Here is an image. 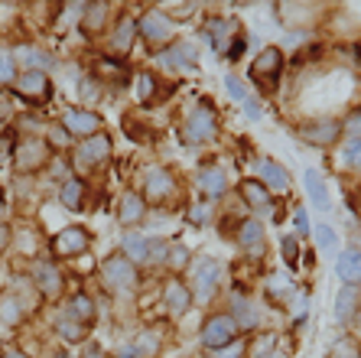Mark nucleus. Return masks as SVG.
Instances as JSON below:
<instances>
[{
    "mask_svg": "<svg viewBox=\"0 0 361 358\" xmlns=\"http://www.w3.org/2000/svg\"><path fill=\"white\" fill-rule=\"evenodd\" d=\"M121 358H140V352H137V345H124Z\"/></svg>",
    "mask_w": 361,
    "mask_h": 358,
    "instance_id": "8fccbe9b",
    "label": "nucleus"
},
{
    "mask_svg": "<svg viewBox=\"0 0 361 358\" xmlns=\"http://www.w3.org/2000/svg\"><path fill=\"white\" fill-rule=\"evenodd\" d=\"M68 141H72V137H68V131L62 127V124H52V127H49V143H52V147L66 150V143H68Z\"/></svg>",
    "mask_w": 361,
    "mask_h": 358,
    "instance_id": "4c0bfd02",
    "label": "nucleus"
},
{
    "mask_svg": "<svg viewBox=\"0 0 361 358\" xmlns=\"http://www.w3.org/2000/svg\"><path fill=\"white\" fill-rule=\"evenodd\" d=\"M143 189H147V199L150 202H163V199L176 196V176L170 170H147L143 176Z\"/></svg>",
    "mask_w": 361,
    "mask_h": 358,
    "instance_id": "9b49d317",
    "label": "nucleus"
},
{
    "mask_svg": "<svg viewBox=\"0 0 361 358\" xmlns=\"http://www.w3.org/2000/svg\"><path fill=\"white\" fill-rule=\"evenodd\" d=\"M121 222L124 225H137L143 215H147V202H143L137 192H124V199H121Z\"/></svg>",
    "mask_w": 361,
    "mask_h": 358,
    "instance_id": "412c9836",
    "label": "nucleus"
},
{
    "mask_svg": "<svg viewBox=\"0 0 361 358\" xmlns=\"http://www.w3.org/2000/svg\"><path fill=\"white\" fill-rule=\"evenodd\" d=\"M306 192H309V199H313V206L319 208V212H325V208H329V189H325L323 176H319L316 170L306 173Z\"/></svg>",
    "mask_w": 361,
    "mask_h": 358,
    "instance_id": "a878e982",
    "label": "nucleus"
},
{
    "mask_svg": "<svg viewBox=\"0 0 361 358\" xmlns=\"http://www.w3.org/2000/svg\"><path fill=\"white\" fill-rule=\"evenodd\" d=\"M13 88H17L27 101H46L49 94H52V85H49L46 72H20Z\"/></svg>",
    "mask_w": 361,
    "mask_h": 358,
    "instance_id": "9d476101",
    "label": "nucleus"
},
{
    "mask_svg": "<svg viewBox=\"0 0 361 358\" xmlns=\"http://www.w3.org/2000/svg\"><path fill=\"white\" fill-rule=\"evenodd\" d=\"M56 179H66L68 182V170H66V163L62 160H56Z\"/></svg>",
    "mask_w": 361,
    "mask_h": 358,
    "instance_id": "3c124183",
    "label": "nucleus"
},
{
    "mask_svg": "<svg viewBox=\"0 0 361 358\" xmlns=\"http://www.w3.org/2000/svg\"><path fill=\"white\" fill-rule=\"evenodd\" d=\"M133 33H137V23H133L131 17L117 20V29H115V36H111V49H115V56H124V52L131 49Z\"/></svg>",
    "mask_w": 361,
    "mask_h": 358,
    "instance_id": "b1692460",
    "label": "nucleus"
},
{
    "mask_svg": "<svg viewBox=\"0 0 361 358\" xmlns=\"http://www.w3.org/2000/svg\"><path fill=\"white\" fill-rule=\"evenodd\" d=\"M82 94H85V98H88V101H95V85H91V82H82Z\"/></svg>",
    "mask_w": 361,
    "mask_h": 358,
    "instance_id": "09e8293b",
    "label": "nucleus"
},
{
    "mask_svg": "<svg viewBox=\"0 0 361 358\" xmlns=\"http://www.w3.org/2000/svg\"><path fill=\"white\" fill-rule=\"evenodd\" d=\"M348 131H352V134H355V137H361V111H358V114H355L352 121H348Z\"/></svg>",
    "mask_w": 361,
    "mask_h": 358,
    "instance_id": "de8ad7c7",
    "label": "nucleus"
},
{
    "mask_svg": "<svg viewBox=\"0 0 361 358\" xmlns=\"http://www.w3.org/2000/svg\"><path fill=\"white\" fill-rule=\"evenodd\" d=\"M0 245H7V225H0Z\"/></svg>",
    "mask_w": 361,
    "mask_h": 358,
    "instance_id": "5fc2aeb1",
    "label": "nucleus"
},
{
    "mask_svg": "<svg viewBox=\"0 0 361 358\" xmlns=\"http://www.w3.org/2000/svg\"><path fill=\"white\" fill-rule=\"evenodd\" d=\"M199 186H202V192H205L209 199H219V196H225L228 179H225V173L221 170H215V166H205V170L199 173Z\"/></svg>",
    "mask_w": 361,
    "mask_h": 358,
    "instance_id": "aec40b11",
    "label": "nucleus"
},
{
    "mask_svg": "<svg viewBox=\"0 0 361 358\" xmlns=\"http://www.w3.org/2000/svg\"><path fill=\"white\" fill-rule=\"evenodd\" d=\"M238 322H235V316H225V313H219V316H209L205 320V326H202V342H205V349H221V345H228V342H235V336H238Z\"/></svg>",
    "mask_w": 361,
    "mask_h": 358,
    "instance_id": "7ed1b4c3",
    "label": "nucleus"
},
{
    "mask_svg": "<svg viewBox=\"0 0 361 358\" xmlns=\"http://www.w3.org/2000/svg\"><path fill=\"white\" fill-rule=\"evenodd\" d=\"M296 231H300V235H309V218H306L303 208H296Z\"/></svg>",
    "mask_w": 361,
    "mask_h": 358,
    "instance_id": "a18cd8bd",
    "label": "nucleus"
},
{
    "mask_svg": "<svg viewBox=\"0 0 361 358\" xmlns=\"http://www.w3.org/2000/svg\"><path fill=\"white\" fill-rule=\"evenodd\" d=\"M257 176H260V182L270 186V189H280V192L290 189V173H286L280 163H274V160H260V163H257Z\"/></svg>",
    "mask_w": 361,
    "mask_h": 358,
    "instance_id": "2eb2a0df",
    "label": "nucleus"
},
{
    "mask_svg": "<svg viewBox=\"0 0 361 358\" xmlns=\"http://www.w3.org/2000/svg\"><path fill=\"white\" fill-rule=\"evenodd\" d=\"M342 160L352 166V170H361V137H352V141L345 143L342 150Z\"/></svg>",
    "mask_w": 361,
    "mask_h": 358,
    "instance_id": "2f4dec72",
    "label": "nucleus"
},
{
    "mask_svg": "<svg viewBox=\"0 0 361 358\" xmlns=\"http://www.w3.org/2000/svg\"><path fill=\"white\" fill-rule=\"evenodd\" d=\"M228 46H231V49H228V59H235V62H238V59L244 56V39H241V36H238V39H231Z\"/></svg>",
    "mask_w": 361,
    "mask_h": 358,
    "instance_id": "c03bdc74",
    "label": "nucleus"
},
{
    "mask_svg": "<svg viewBox=\"0 0 361 358\" xmlns=\"http://www.w3.org/2000/svg\"><path fill=\"white\" fill-rule=\"evenodd\" d=\"M20 320H23V306L17 303V296H13V293H3V296H0V322L17 326Z\"/></svg>",
    "mask_w": 361,
    "mask_h": 358,
    "instance_id": "7c9ffc66",
    "label": "nucleus"
},
{
    "mask_svg": "<svg viewBox=\"0 0 361 358\" xmlns=\"http://www.w3.org/2000/svg\"><path fill=\"white\" fill-rule=\"evenodd\" d=\"M68 320H82V322H91L95 320V306L88 300L85 293H75L72 303H68Z\"/></svg>",
    "mask_w": 361,
    "mask_h": 358,
    "instance_id": "c756f323",
    "label": "nucleus"
},
{
    "mask_svg": "<svg viewBox=\"0 0 361 358\" xmlns=\"http://www.w3.org/2000/svg\"><path fill=\"white\" fill-rule=\"evenodd\" d=\"M280 72H283V52L277 46H267L251 66V78L264 88H274L280 82Z\"/></svg>",
    "mask_w": 361,
    "mask_h": 358,
    "instance_id": "20e7f679",
    "label": "nucleus"
},
{
    "mask_svg": "<svg viewBox=\"0 0 361 358\" xmlns=\"http://www.w3.org/2000/svg\"><path fill=\"white\" fill-rule=\"evenodd\" d=\"M215 134H219V117H215V111H212L209 104H199L186 117V124H182V141L186 143H205Z\"/></svg>",
    "mask_w": 361,
    "mask_h": 358,
    "instance_id": "f03ea898",
    "label": "nucleus"
},
{
    "mask_svg": "<svg viewBox=\"0 0 361 358\" xmlns=\"http://www.w3.org/2000/svg\"><path fill=\"white\" fill-rule=\"evenodd\" d=\"M352 208H355V212H358V215H361V189H358V192H355V196H352Z\"/></svg>",
    "mask_w": 361,
    "mask_h": 358,
    "instance_id": "864d4df0",
    "label": "nucleus"
},
{
    "mask_svg": "<svg viewBox=\"0 0 361 358\" xmlns=\"http://www.w3.org/2000/svg\"><path fill=\"white\" fill-rule=\"evenodd\" d=\"M219 271L221 267L215 261H202L199 273H196V290H199L202 300H209L212 293H215V280H219Z\"/></svg>",
    "mask_w": 361,
    "mask_h": 358,
    "instance_id": "5701e85b",
    "label": "nucleus"
},
{
    "mask_svg": "<svg viewBox=\"0 0 361 358\" xmlns=\"http://www.w3.org/2000/svg\"><path fill=\"white\" fill-rule=\"evenodd\" d=\"M0 134H3V114H0Z\"/></svg>",
    "mask_w": 361,
    "mask_h": 358,
    "instance_id": "13d9d810",
    "label": "nucleus"
},
{
    "mask_svg": "<svg viewBox=\"0 0 361 358\" xmlns=\"http://www.w3.org/2000/svg\"><path fill=\"white\" fill-rule=\"evenodd\" d=\"M358 59H361V49H358Z\"/></svg>",
    "mask_w": 361,
    "mask_h": 358,
    "instance_id": "bf43d9fd",
    "label": "nucleus"
},
{
    "mask_svg": "<svg viewBox=\"0 0 361 358\" xmlns=\"http://www.w3.org/2000/svg\"><path fill=\"white\" fill-rule=\"evenodd\" d=\"M17 82V66L10 52H0V85H13Z\"/></svg>",
    "mask_w": 361,
    "mask_h": 358,
    "instance_id": "473e14b6",
    "label": "nucleus"
},
{
    "mask_svg": "<svg viewBox=\"0 0 361 358\" xmlns=\"http://www.w3.org/2000/svg\"><path fill=\"white\" fill-rule=\"evenodd\" d=\"M7 358H23V355H17V352H10V355Z\"/></svg>",
    "mask_w": 361,
    "mask_h": 358,
    "instance_id": "6e6d98bb",
    "label": "nucleus"
},
{
    "mask_svg": "<svg viewBox=\"0 0 361 358\" xmlns=\"http://www.w3.org/2000/svg\"><path fill=\"white\" fill-rule=\"evenodd\" d=\"M140 33L147 43H156V46H163V43H170L172 39V20L163 13V10H147L140 17Z\"/></svg>",
    "mask_w": 361,
    "mask_h": 358,
    "instance_id": "6e6552de",
    "label": "nucleus"
},
{
    "mask_svg": "<svg viewBox=\"0 0 361 358\" xmlns=\"http://www.w3.org/2000/svg\"><path fill=\"white\" fill-rule=\"evenodd\" d=\"M280 251H283V261H286V264H296L300 245H296V238H293V235H286V238H283V245H280Z\"/></svg>",
    "mask_w": 361,
    "mask_h": 358,
    "instance_id": "a19ab883",
    "label": "nucleus"
},
{
    "mask_svg": "<svg viewBox=\"0 0 361 358\" xmlns=\"http://www.w3.org/2000/svg\"><path fill=\"white\" fill-rule=\"evenodd\" d=\"M358 303H361V290L355 283H345L339 290V296H335V316L342 322H348L355 316V310H358Z\"/></svg>",
    "mask_w": 361,
    "mask_h": 358,
    "instance_id": "a211bd4d",
    "label": "nucleus"
},
{
    "mask_svg": "<svg viewBox=\"0 0 361 358\" xmlns=\"http://www.w3.org/2000/svg\"><path fill=\"white\" fill-rule=\"evenodd\" d=\"M124 72H127V69L124 66H117V62H111V59H105V62H101V78H111V82H124Z\"/></svg>",
    "mask_w": 361,
    "mask_h": 358,
    "instance_id": "e433bc0d",
    "label": "nucleus"
},
{
    "mask_svg": "<svg viewBox=\"0 0 361 358\" xmlns=\"http://www.w3.org/2000/svg\"><path fill=\"white\" fill-rule=\"evenodd\" d=\"M241 352H244L241 342H228V345H221V349L212 352V358H241Z\"/></svg>",
    "mask_w": 361,
    "mask_h": 358,
    "instance_id": "79ce46f5",
    "label": "nucleus"
},
{
    "mask_svg": "<svg viewBox=\"0 0 361 358\" xmlns=\"http://www.w3.org/2000/svg\"><path fill=\"white\" fill-rule=\"evenodd\" d=\"M108 157H111V137H108V134L88 137V141L78 143V150H75L78 166H98V163H105Z\"/></svg>",
    "mask_w": 361,
    "mask_h": 358,
    "instance_id": "1a4fd4ad",
    "label": "nucleus"
},
{
    "mask_svg": "<svg viewBox=\"0 0 361 358\" xmlns=\"http://www.w3.org/2000/svg\"><path fill=\"white\" fill-rule=\"evenodd\" d=\"M335 271H339V277H342L345 283H355V287H358V283H361V251H358V248L342 251L339 261H335Z\"/></svg>",
    "mask_w": 361,
    "mask_h": 358,
    "instance_id": "dca6fc26",
    "label": "nucleus"
},
{
    "mask_svg": "<svg viewBox=\"0 0 361 358\" xmlns=\"http://www.w3.org/2000/svg\"><path fill=\"white\" fill-rule=\"evenodd\" d=\"M212 215V202L205 199V202H196V206H189V212H186V218H189L192 225H205Z\"/></svg>",
    "mask_w": 361,
    "mask_h": 358,
    "instance_id": "72a5a7b5",
    "label": "nucleus"
},
{
    "mask_svg": "<svg viewBox=\"0 0 361 358\" xmlns=\"http://www.w3.org/2000/svg\"><path fill=\"white\" fill-rule=\"evenodd\" d=\"M33 277H36L43 296H59V293H62V271H59L52 261H36Z\"/></svg>",
    "mask_w": 361,
    "mask_h": 358,
    "instance_id": "4468645a",
    "label": "nucleus"
},
{
    "mask_svg": "<svg viewBox=\"0 0 361 358\" xmlns=\"http://www.w3.org/2000/svg\"><path fill=\"white\" fill-rule=\"evenodd\" d=\"M20 62L27 66V72H46V69H52V56L43 52V49H36V46L20 49Z\"/></svg>",
    "mask_w": 361,
    "mask_h": 358,
    "instance_id": "393cba45",
    "label": "nucleus"
},
{
    "mask_svg": "<svg viewBox=\"0 0 361 358\" xmlns=\"http://www.w3.org/2000/svg\"><path fill=\"white\" fill-rule=\"evenodd\" d=\"M339 134H342V124L339 121H309L300 127V137L316 147H332L339 141Z\"/></svg>",
    "mask_w": 361,
    "mask_h": 358,
    "instance_id": "f8f14e48",
    "label": "nucleus"
},
{
    "mask_svg": "<svg viewBox=\"0 0 361 358\" xmlns=\"http://www.w3.org/2000/svg\"><path fill=\"white\" fill-rule=\"evenodd\" d=\"M101 124L105 121H101L95 111H82V108H72V111H66V117H62V127L68 131V137H82V141L101 134Z\"/></svg>",
    "mask_w": 361,
    "mask_h": 358,
    "instance_id": "0eeeda50",
    "label": "nucleus"
},
{
    "mask_svg": "<svg viewBox=\"0 0 361 358\" xmlns=\"http://www.w3.org/2000/svg\"><path fill=\"white\" fill-rule=\"evenodd\" d=\"M59 332H62L66 339H72V342H78L82 336H85V329H82V322H72L68 316H62V320H59Z\"/></svg>",
    "mask_w": 361,
    "mask_h": 358,
    "instance_id": "c9c22d12",
    "label": "nucleus"
},
{
    "mask_svg": "<svg viewBox=\"0 0 361 358\" xmlns=\"http://www.w3.org/2000/svg\"><path fill=\"white\" fill-rule=\"evenodd\" d=\"M101 280H105L108 290L127 293L137 287L140 273H137V267H133V261L127 255H111L105 264H101Z\"/></svg>",
    "mask_w": 361,
    "mask_h": 358,
    "instance_id": "f257e3e1",
    "label": "nucleus"
},
{
    "mask_svg": "<svg viewBox=\"0 0 361 358\" xmlns=\"http://www.w3.org/2000/svg\"><path fill=\"white\" fill-rule=\"evenodd\" d=\"M166 306H170L172 313H186L192 306V293H189V287H186L182 280L166 283Z\"/></svg>",
    "mask_w": 361,
    "mask_h": 358,
    "instance_id": "4be33fe9",
    "label": "nucleus"
},
{
    "mask_svg": "<svg viewBox=\"0 0 361 358\" xmlns=\"http://www.w3.org/2000/svg\"><path fill=\"white\" fill-rule=\"evenodd\" d=\"M85 358H108V355H105V352H101V349H98V345H91V349L85 352Z\"/></svg>",
    "mask_w": 361,
    "mask_h": 358,
    "instance_id": "603ef678",
    "label": "nucleus"
},
{
    "mask_svg": "<svg viewBox=\"0 0 361 358\" xmlns=\"http://www.w3.org/2000/svg\"><path fill=\"white\" fill-rule=\"evenodd\" d=\"M156 62L166 69H196L199 66V52H196V46H189V43H176V46L163 49L160 56H156Z\"/></svg>",
    "mask_w": 361,
    "mask_h": 358,
    "instance_id": "ddd939ff",
    "label": "nucleus"
},
{
    "mask_svg": "<svg viewBox=\"0 0 361 358\" xmlns=\"http://www.w3.org/2000/svg\"><path fill=\"white\" fill-rule=\"evenodd\" d=\"M244 108H247V117H254V121H257V117H260V114H264V111H260V104H257V101H251V98H247V101H244Z\"/></svg>",
    "mask_w": 361,
    "mask_h": 358,
    "instance_id": "49530a36",
    "label": "nucleus"
},
{
    "mask_svg": "<svg viewBox=\"0 0 361 358\" xmlns=\"http://www.w3.org/2000/svg\"><path fill=\"white\" fill-rule=\"evenodd\" d=\"M124 255H131V261H147L150 257V241L140 238L137 231H127L124 235Z\"/></svg>",
    "mask_w": 361,
    "mask_h": 358,
    "instance_id": "bb28decb",
    "label": "nucleus"
},
{
    "mask_svg": "<svg viewBox=\"0 0 361 358\" xmlns=\"http://www.w3.org/2000/svg\"><path fill=\"white\" fill-rule=\"evenodd\" d=\"M316 241H319V248H335V231H332V225H316Z\"/></svg>",
    "mask_w": 361,
    "mask_h": 358,
    "instance_id": "58836bf2",
    "label": "nucleus"
},
{
    "mask_svg": "<svg viewBox=\"0 0 361 358\" xmlns=\"http://www.w3.org/2000/svg\"><path fill=\"white\" fill-rule=\"evenodd\" d=\"M46 160H49V150H46V143L39 141V137H27V141H20L17 150H13V163H17L20 173L43 170Z\"/></svg>",
    "mask_w": 361,
    "mask_h": 358,
    "instance_id": "423d86ee",
    "label": "nucleus"
},
{
    "mask_svg": "<svg viewBox=\"0 0 361 358\" xmlns=\"http://www.w3.org/2000/svg\"><path fill=\"white\" fill-rule=\"evenodd\" d=\"M238 245L247 248V251H251V257H257V251H264V228H260V222L247 218L244 225L238 228Z\"/></svg>",
    "mask_w": 361,
    "mask_h": 358,
    "instance_id": "6ab92c4d",
    "label": "nucleus"
},
{
    "mask_svg": "<svg viewBox=\"0 0 361 358\" xmlns=\"http://www.w3.org/2000/svg\"><path fill=\"white\" fill-rule=\"evenodd\" d=\"M225 88H228V94L235 98V101H247V92H244V85H241L238 78L235 76H228L225 78Z\"/></svg>",
    "mask_w": 361,
    "mask_h": 358,
    "instance_id": "37998d69",
    "label": "nucleus"
},
{
    "mask_svg": "<svg viewBox=\"0 0 361 358\" xmlns=\"http://www.w3.org/2000/svg\"><path fill=\"white\" fill-rule=\"evenodd\" d=\"M241 199H244L251 208H260V212H270V192L260 179H244L241 182Z\"/></svg>",
    "mask_w": 361,
    "mask_h": 358,
    "instance_id": "f3484780",
    "label": "nucleus"
},
{
    "mask_svg": "<svg viewBox=\"0 0 361 358\" xmlns=\"http://www.w3.org/2000/svg\"><path fill=\"white\" fill-rule=\"evenodd\" d=\"M153 92H156V78L150 72H140V78H137V98L140 101H153Z\"/></svg>",
    "mask_w": 361,
    "mask_h": 358,
    "instance_id": "f704fd0d",
    "label": "nucleus"
},
{
    "mask_svg": "<svg viewBox=\"0 0 361 358\" xmlns=\"http://www.w3.org/2000/svg\"><path fill=\"white\" fill-rule=\"evenodd\" d=\"M0 212H3V192H0Z\"/></svg>",
    "mask_w": 361,
    "mask_h": 358,
    "instance_id": "4d7b16f0",
    "label": "nucleus"
},
{
    "mask_svg": "<svg viewBox=\"0 0 361 358\" xmlns=\"http://www.w3.org/2000/svg\"><path fill=\"white\" fill-rule=\"evenodd\" d=\"M62 206L66 208L85 206V182H82V179H68V182H62Z\"/></svg>",
    "mask_w": 361,
    "mask_h": 358,
    "instance_id": "cd10ccee",
    "label": "nucleus"
},
{
    "mask_svg": "<svg viewBox=\"0 0 361 358\" xmlns=\"http://www.w3.org/2000/svg\"><path fill=\"white\" fill-rule=\"evenodd\" d=\"M105 20H108V3H88L82 27H85V33H101V29H105Z\"/></svg>",
    "mask_w": 361,
    "mask_h": 358,
    "instance_id": "c85d7f7f",
    "label": "nucleus"
},
{
    "mask_svg": "<svg viewBox=\"0 0 361 358\" xmlns=\"http://www.w3.org/2000/svg\"><path fill=\"white\" fill-rule=\"evenodd\" d=\"M166 261H170V267H176V271H179V267L189 261V251H186V245H172V248H170V257H166Z\"/></svg>",
    "mask_w": 361,
    "mask_h": 358,
    "instance_id": "ea45409f",
    "label": "nucleus"
},
{
    "mask_svg": "<svg viewBox=\"0 0 361 358\" xmlns=\"http://www.w3.org/2000/svg\"><path fill=\"white\" fill-rule=\"evenodd\" d=\"M88 248H91V235L78 225L62 228V231L52 238V255L56 257H78V255H85Z\"/></svg>",
    "mask_w": 361,
    "mask_h": 358,
    "instance_id": "39448f33",
    "label": "nucleus"
}]
</instances>
